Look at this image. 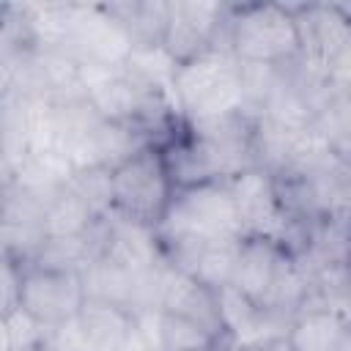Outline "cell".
Segmentation results:
<instances>
[{
	"label": "cell",
	"instance_id": "1",
	"mask_svg": "<svg viewBox=\"0 0 351 351\" xmlns=\"http://www.w3.org/2000/svg\"><path fill=\"white\" fill-rule=\"evenodd\" d=\"M173 101L186 123H203L244 110L241 60L230 52L225 36L203 55L178 66Z\"/></svg>",
	"mask_w": 351,
	"mask_h": 351
},
{
	"label": "cell",
	"instance_id": "2",
	"mask_svg": "<svg viewBox=\"0 0 351 351\" xmlns=\"http://www.w3.org/2000/svg\"><path fill=\"white\" fill-rule=\"evenodd\" d=\"M225 41L241 63L288 66L302 58L293 8L280 3L228 5Z\"/></svg>",
	"mask_w": 351,
	"mask_h": 351
},
{
	"label": "cell",
	"instance_id": "3",
	"mask_svg": "<svg viewBox=\"0 0 351 351\" xmlns=\"http://www.w3.org/2000/svg\"><path fill=\"white\" fill-rule=\"evenodd\" d=\"M162 247L178 241H241L244 228L230 197L228 181H208L186 189H176L173 203L156 225Z\"/></svg>",
	"mask_w": 351,
	"mask_h": 351
},
{
	"label": "cell",
	"instance_id": "4",
	"mask_svg": "<svg viewBox=\"0 0 351 351\" xmlns=\"http://www.w3.org/2000/svg\"><path fill=\"white\" fill-rule=\"evenodd\" d=\"M112 192L115 214L156 228L176 195L162 151L156 145H143L137 154L121 162L112 170Z\"/></svg>",
	"mask_w": 351,
	"mask_h": 351
},
{
	"label": "cell",
	"instance_id": "5",
	"mask_svg": "<svg viewBox=\"0 0 351 351\" xmlns=\"http://www.w3.org/2000/svg\"><path fill=\"white\" fill-rule=\"evenodd\" d=\"M228 189L236 203L244 236L271 239V241L282 244L285 230L291 225V214L282 203L277 176L269 173L266 167L255 165V167L233 176L228 181Z\"/></svg>",
	"mask_w": 351,
	"mask_h": 351
},
{
	"label": "cell",
	"instance_id": "6",
	"mask_svg": "<svg viewBox=\"0 0 351 351\" xmlns=\"http://www.w3.org/2000/svg\"><path fill=\"white\" fill-rule=\"evenodd\" d=\"M16 304L25 307L41 326H58L80 315L85 288L80 271H52L41 266H22Z\"/></svg>",
	"mask_w": 351,
	"mask_h": 351
},
{
	"label": "cell",
	"instance_id": "7",
	"mask_svg": "<svg viewBox=\"0 0 351 351\" xmlns=\"http://www.w3.org/2000/svg\"><path fill=\"white\" fill-rule=\"evenodd\" d=\"M228 5L214 0H170L165 49L181 63L203 55L225 36Z\"/></svg>",
	"mask_w": 351,
	"mask_h": 351
},
{
	"label": "cell",
	"instance_id": "8",
	"mask_svg": "<svg viewBox=\"0 0 351 351\" xmlns=\"http://www.w3.org/2000/svg\"><path fill=\"white\" fill-rule=\"evenodd\" d=\"M134 47H137L134 38L107 11V5L77 3V25L66 44L69 55H74L80 63H99V66L121 69L129 60Z\"/></svg>",
	"mask_w": 351,
	"mask_h": 351
},
{
	"label": "cell",
	"instance_id": "9",
	"mask_svg": "<svg viewBox=\"0 0 351 351\" xmlns=\"http://www.w3.org/2000/svg\"><path fill=\"white\" fill-rule=\"evenodd\" d=\"M101 255L121 263L132 274H145L165 261L156 228L126 219L115 211L104 217V252Z\"/></svg>",
	"mask_w": 351,
	"mask_h": 351
},
{
	"label": "cell",
	"instance_id": "10",
	"mask_svg": "<svg viewBox=\"0 0 351 351\" xmlns=\"http://www.w3.org/2000/svg\"><path fill=\"white\" fill-rule=\"evenodd\" d=\"M159 310H162V313H173V315L192 318V321L203 324L206 329L217 332L219 337H225L222 321H219L217 291H211V288L203 285L197 277H192L189 271L176 269V266L167 263V261H165V266H162ZM225 340H228V337H225Z\"/></svg>",
	"mask_w": 351,
	"mask_h": 351
},
{
	"label": "cell",
	"instance_id": "11",
	"mask_svg": "<svg viewBox=\"0 0 351 351\" xmlns=\"http://www.w3.org/2000/svg\"><path fill=\"white\" fill-rule=\"evenodd\" d=\"M282 255H285V250L277 241L258 239V236H244L241 247H239L233 288H239L241 293H247L252 302H258L263 307Z\"/></svg>",
	"mask_w": 351,
	"mask_h": 351
},
{
	"label": "cell",
	"instance_id": "12",
	"mask_svg": "<svg viewBox=\"0 0 351 351\" xmlns=\"http://www.w3.org/2000/svg\"><path fill=\"white\" fill-rule=\"evenodd\" d=\"M82 288H85V299L90 302H107L123 310H134L137 307V293H140V274H132L129 269H123L121 263L110 261L107 255L93 258L82 271Z\"/></svg>",
	"mask_w": 351,
	"mask_h": 351
},
{
	"label": "cell",
	"instance_id": "13",
	"mask_svg": "<svg viewBox=\"0 0 351 351\" xmlns=\"http://www.w3.org/2000/svg\"><path fill=\"white\" fill-rule=\"evenodd\" d=\"M348 329L351 324L340 313L310 304L296 313L285 337L291 343V351H335Z\"/></svg>",
	"mask_w": 351,
	"mask_h": 351
},
{
	"label": "cell",
	"instance_id": "14",
	"mask_svg": "<svg viewBox=\"0 0 351 351\" xmlns=\"http://www.w3.org/2000/svg\"><path fill=\"white\" fill-rule=\"evenodd\" d=\"M123 71L148 93L173 101V80L178 71V60L165 49V44H137L129 60L123 63Z\"/></svg>",
	"mask_w": 351,
	"mask_h": 351
},
{
	"label": "cell",
	"instance_id": "15",
	"mask_svg": "<svg viewBox=\"0 0 351 351\" xmlns=\"http://www.w3.org/2000/svg\"><path fill=\"white\" fill-rule=\"evenodd\" d=\"M101 217L90 208V203L71 189L69 184H63L44 206V230L47 236H58V239H71V236H85Z\"/></svg>",
	"mask_w": 351,
	"mask_h": 351
},
{
	"label": "cell",
	"instance_id": "16",
	"mask_svg": "<svg viewBox=\"0 0 351 351\" xmlns=\"http://www.w3.org/2000/svg\"><path fill=\"white\" fill-rule=\"evenodd\" d=\"M90 351H121L126 332L132 326V313L107 302H90L85 299L80 315H77Z\"/></svg>",
	"mask_w": 351,
	"mask_h": 351
},
{
	"label": "cell",
	"instance_id": "17",
	"mask_svg": "<svg viewBox=\"0 0 351 351\" xmlns=\"http://www.w3.org/2000/svg\"><path fill=\"white\" fill-rule=\"evenodd\" d=\"M104 5L126 27L134 44H162L170 16V0H126Z\"/></svg>",
	"mask_w": 351,
	"mask_h": 351
},
{
	"label": "cell",
	"instance_id": "18",
	"mask_svg": "<svg viewBox=\"0 0 351 351\" xmlns=\"http://www.w3.org/2000/svg\"><path fill=\"white\" fill-rule=\"evenodd\" d=\"M239 247L241 241H214L206 244L192 266V277H197L211 291H219L225 285H233L236 263H239Z\"/></svg>",
	"mask_w": 351,
	"mask_h": 351
},
{
	"label": "cell",
	"instance_id": "19",
	"mask_svg": "<svg viewBox=\"0 0 351 351\" xmlns=\"http://www.w3.org/2000/svg\"><path fill=\"white\" fill-rule=\"evenodd\" d=\"M159 340H162V351H206L217 343H225V337L206 329L203 324L173 313H162Z\"/></svg>",
	"mask_w": 351,
	"mask_h": 351
},
{
	"label": "cell",
	"instance_id": "20",
	"mask_svg": "<svg viewBox=\"0 0 351 351\" xmlns=\"http://www.w3.org/2000/svg\"><path fill=\"white\" fill-rule=\"evenodd\" d=\"M69 186L77 189L90 208L99 217H107L115 206V192H112V170L110 167H85V170H74V176L69 178Z\"/></svg>",
	"mask_w": 351,
	"mask_h": 351
},
{
	"label": "cell",
	"instance_id": "21",
	"mask_svg": "<svg viewBox=\"0 0 351 351\" xmlns=\"http://www.w3.org/2000/svg\"><path fill=\"white\" fill-rule=\"evenodd\" d=\"M3 351L11 348H41L47 326H41L25 307L14 304L11 310H3Z\"/></svg>",
	"mask_w": 351,
	"mask_h": 351
},
{
	"label": "cell",
	"instance_id": "22",
	"mask_svg": "<svg viewBox=\"0 0 351 351\" xmlns=\"http://www.w3.org/2000/svg\"><path fill=\"white\" fill-rule=\"evenodd\" d=\"M41 351H90V346H88V337H85L80 321L71 318L66 324L47 329Z\"/></svg>",
	"mask_w": 351,
	"mask_h": 351
},
{
	"label": "cell",
	"instance_id": "23",
	"mask_svg": "<svg viewBox=\"0 0 351 351\" xmlns=\"http://www.w3.org/2000/svg\"><path fill=\"white\" fill-rule=\"evenodd\" d=\"M324 80H326L329 90H335V93H340V96H351V36H348V41L335 52V58L326 63Z\"/></svg>",
	"mask_w": 351,
	"mask_h": 351
},
{
	"label": "cell",
	"instance_id": "24",
	"mask_svg": "<svg viewBox=\"0 0 351 351\" xmlns=\"http://www.w3.org/2000/svg\"><path fill=\"white\" fill-rule=\"evenodd\" d=\"M121 351H162V348H159L151 337H145V335L137 329V324L132 321V326H129V332H126V340H123Z\"/></svg>",
	"mask_w": 351,
	"mask_h": 351
},
{
	"label": "cell",
	"instance_id": "25",
	"mask_svg": "<svg viewBox=\"0 0 351 351\" xmlns=\"http://www.w3.org/2000/svg\"><path fill=\"white\" fill-rule=\"evenodd\" d=\"M241 351H291V343L285 335L280 337H271V340H263L258 346H250V348H241Z\"/></svg>",
	"mask_w": 351,
	"mask_h": 351
},
{
	"label": "cell",
	"instance_id": "26",
	"mask_svg": "<svg viewBox=\"0 0 351 351\" xmlns=\"http://www.w3.org/2000/svg\"><path fill=\"white\" fill-rule=\"evenodd\" d=\"M206 351H241V348H236L233 343L225 340V343H217V346H211V348H206Z\"/></svg>",
	"mask_w": 351,
	"mask_h": 351
},
{
	"label": "cell",
	"instance_id": "27",
	"mask_svg": "<svg viewBox=\"0 0 351 351\" xmlns=\"http://www.w3.org/2000/svg\"><path fill=\"white\" fill-rule=\"evenodd\" d=\"M335 351H351V329H348V332H346V337H343V340H340V346H337V348H335Z\"/></svg>",
	"mask_w": 351,
	"mask_h": 351
},
{
	"label": "cell",
	"instance_id": "28",
	"mask_svg": "<svg viewBox=\"0 0 351 351\" xmlns=\"http://www.w3.org/2000/svg\"><path fill=\"white\" fill-rule=\"evenodd\" d=\"M11 351H41V348H11Z\"/></svg>",
	"mask_w": 351,
	"mask_h": 351
},
{
	"label": "cell",
	"instance_id": "29",
	"mask_svg": "<svg viewBox=\"0 0 351 351\" xmlns=\"http://www.w3.org/2000/svg\"><path fill=\"white\" fill-rule=\"evenodd\" d=\"M348 263H351V261H348Z\"/></svg>",
	"mask_w": 351,
	"mask_h": 351
}]
</instances>
